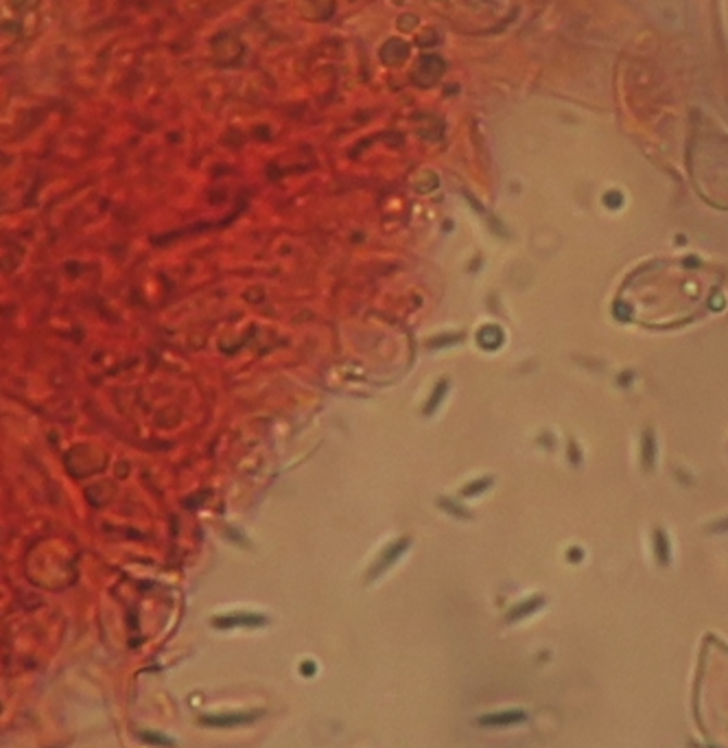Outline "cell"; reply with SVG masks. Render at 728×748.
I'll return each mask as SVG.
<instances>
[{
  "label": "cell",
  "instance_id": "1",
  "mask_svg": "<svg viewBox=\"0 0 728 748\" xmlns=\"http://www.w3.org/2000/svg\"><path fill=\"white\" fill-rule=\"evenodd\" d=\"M262 709L256 711H223V713H204L200 718V724L210 726V728H235V726H245L252 724L262 718Z\"/></svg>",
  "mask_w": 728,
  "mask_h": 748
},
{
  "label": "cell",
  "instance_id": "2",
  "mask_svg": "<svg viewBox=\"0 0 728 748\" xmlns=\"http://www.w3.org/2000/svg\"><path fill=\"white\" fill-rule=\"evenodd\" d=\"M221 630H232V628H258L267 624V617L262 615H252V613H239V615H223L212 622Z\"/></svg>",
  "mask_w": 728,
  "mask_h": 748
},
{
  "label": "cell",
  "instance_id": "3",
  "mask_svg": "<svg viewBox=\"0 0 728 748\" xmlns=\"http://www.w3.org/2000/svg\"><path fill=\"white\" fill-rule=\"evenodd\" d=\"M523 720V713H517V711H510V713H490L486 715V718L479 720V724L484 726H501V724H514Z\"/></svg>",
  "mask_w": 728,
  "mask_h": 748
},
{
  "label": "cell",
  "instance_id": "4",
  "mask_svg": "<svg viewBox=\"0 0 728 748\" xmlns=\"http://www.w3.org/2000/svg\"><path fill=\"white\" fill-rule=\"evenodd\" d=\"M140 740H142V742H147V744H151V746L175 748V742H173V740H169L167 735H160V733H156V731H142V733H140Z\"/></svg>",
  "mask_w": 728,
  "mask_h": 748
},
{
  "label": "cell",
  "instance_id": "5",
  "mask_svg": "<svg viewBox=\"0 0 728 748\" xmlns=\"http://www.w3.org/2000/svg\"><path fill=\"white\" fill-rule=\"evenodd\" d=\"M300 672H302V674H309V676L315 674V663H313V661H304L302 668H300Z\"/></svg>",
  "mask_w": 728,
  "mask_h": 748
}]
</instances>
